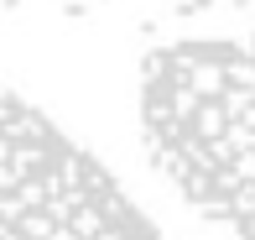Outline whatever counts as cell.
<instances>
[{
    "label": "cell",
    "mask_w": 255,
    "mask_h": 240,
    "mask_svg": "<svg viewBox=\"0 0 255 240\" xmlns=\"http://www.w3.org/2000/svg\"><path fill=\"white\" fill-rule=\"evenodd\" d=\"M235 230H240V235H245V240H255V214H245V220H240V225H235Z\"/></svg>",
    "instance_id": "obj_2"
},
{
    "label": "cell",
    "mask_w": 255,
    "mask_h": 240,
    "mask_svg": "<svg viewBox=\"0 0 255 240\" xmlns=\"http://www.w3.org/2000/svg\"><path fill=\"white\" fill-rule=\"evenodd\" d=\"M0 240H156L84 146L0 89Z\"/></svg>",
    "instance_id": "obj_1"
}]
</instances>
